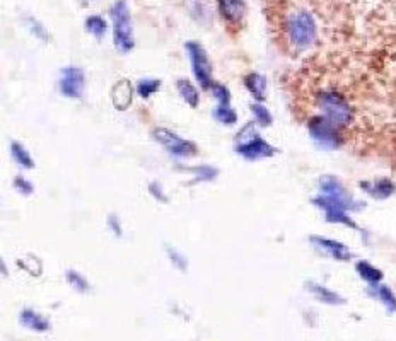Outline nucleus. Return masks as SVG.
<instances>
[{"mask_svg": "<svg viewBox=\"0 0 396 341\" xmlns=\"http://www.w3.org/2000/svg\"><path fill=\"white\" fill-rule=\"evenodd\" d=\"M244 85H246L248 91L251 92L253 97H256L258 101H265V92H267V79L263 75L256 74H248L244 77Z\"/></svg>", "mask_w": 396, "mask_h": 341, "instance_id": "obj_15", "label": "nucleus"}, {"mask_svg": "<svg viewBox=\"0 0 396 341\" xmlns=\"http://www.w3.org/2000/svg\"><path fill=\"white\" fill-rule=\"evenodd\" d=\"M14 188L18 190V192L24 193V194H31L32 193V185L30 181L24 180V178H16Z\"/></svg>", "mask_w": 396, "mask_h": 341, "instance_id": "obj_30", "label": "nucleus"}, {"mask_svg": "<svg viewBox=\"0 0 396 341\" xmlns=\"http://www.w3.org/2000/svg\"><path fill=\"white\" fill-rule=\"evenodd\" d=\"M132 97H133V87L130 80H118V82L113 85L112 89V101L113 106L120 111H125L128 109L130 104H132Z\"/></svg>", "mask_w": 396, "mask_h": 341, "instance_id": "obj_11", "label": "nucleus"}, {"mask_svg": "<svg viewBox=\"0 0 396 341\" xmlns=\"http://www.w3.org/2000/svg\"><path fill=\"white\" fill-rule=\"evenodd\" d=\"M355 268H357V273L361 275V278L366 280V282L371 283V285H376V283L381 282L383 273L378 270V268L369 265V263L361 261V263H357V266Z\"/></svg>", "mask_w": 396, "mask_h": 341, "instance_id": "obj_19", "label": "nucleus"}, {"mask_svg": "<svg viewBox=\"0 0 396 341\" xmlns=\"http://www.w3.org/2000/svg\"><path fill=\"white\" fill-rule=\"evenodd\" d=\"M11 154H12V159L18 162L19 166H23L24 169H32L35 162H32L30 152H28L26 147L18 142H12L11 144Z\"/></svg>", "mask_w": 396, "mask_h": 341, "instance_id": "obj_18", "label": "nucleus"}, {"mask_svg": "<svg viewBox=\"0 0 396 341\" xmlns=\"http://www.w3.org/2000/svg\"><path fill=\"white\" fill-rule=\"evenodd\" d=\"M150 193L154 194V197L157 198V200H161V202H166V197L164 194H162V190L159 188V186L156 185V182H154V185H150Z\"/></svg>", "mask_w": 396, "mask_h": 341, "instance_id": "obj_31", "label": "nucleus"}, {"mask_svg": "<svg viewBox=\"0 0 396 341\" xmlns=\"http://www.w3.org/2000/svg\"><path fill=\"white\" fill-rule=\"evenodd\" d=\"M318 106L323 111V116L328 118L338 128L347 127L352 121L354 113L349 101L344 96L333 91H325L318 96Z\"/></svg>", "mask_w": 396, "mask_h": 341, "instance_id": "obj_3", "label": "nucleus"}, {"mask_svg": "<svg viewBox=\"0 0 396 341\" xmlns=\"http://www.w3.org/2000/svg\"><path fill=\"white\" fill-rule=\"evenodd\" d=\"M109 16L113 19V42L116 50L128 54L133 48V30L126 0H116L109 9Z\"/></svg>", "mask_w": 396, "mask_h": 341, "instance_id": "obj_1", "label": "nucleus"}, {"mask_svg": "<svg viewBox=\"0 0 396 341\" xmlns=\"http://www.w3.org/2000/svg\"><path fill=\"white\" fill-rule=\"evenodd\" d=\"M374 295L379 300H381L383 304H385L388 311H390V312L396 311V297H395L393 292H391L390 287L378 285V283H376V285H374Z\"/></svg>", "mask_w": 396, "mask_h": 341, "instance_id": "obj_20", "label": "nucleus"}, {"mask_svg": "<svg viewBox=\"0 0 396 341\" xmlns=\"http://www.w3.org/2000/svg\"><path fill=\"white\" fill-rule=\"evenodd\" d=\"M85 30L96 38H103L106 32V21L101 16H91V18L85 19Z\"/></svg>", "mask_w": 396, "mask_h": 341, "instance_id": "obj_22", "label": "nucleus"}, {"mask_svg": "<svg viewBox=\"0 0 396 341\" xmlns=\"http://www.w3.org/2000/svg\"><path fill=\"white\" fill-rule=\"evenodd\" d=\"M219 9L227 21L238 23L246 12V4L244 0H219Z\"/></svg>", "mask_w": 396, "mask_h": 341, "instance_id": "obj_13", "label": "nucleus"}, {"mask_svg": "<svg viewBox=\"0 0 396 341\" xmlns=\"http://www.w3.org/2000/svg\"><path fill=\"white\" fill-rule=\"evenodd\" d=\"M19 321H21L23 326L30 328V330H32V331L44 333V331L50 330V321L31 309H24L21 312V316H19Z\"/></svg>", "mask_w": 396, "mask_h": 341, "instance_id": "obj_14", "label": "nucleus"}, {"mask_svg": "<svg viewBox=\"0 0 396 341\" xmlns=\"http://www.w3.org/2000/svg\"><path fill=\"white\" fill-rule=\"evenodd\" d=\"M152 135H154V140H156L157 144H161L162 147H164L167 152L171 154V156L191 157L197 154V147H195V144H191L190 140L181 139V137H178L176 133H173L171 130L156 128L152 132Z\"/></svg>", "mask_w": 396, "mask_h": 341, "instance_id": "obj_8", "label": "nucleus"}, {"mask_svg": "<svg viewBox=\"0 0 396 341\" xmlns=\"http://www.w3.org/2000/svg\"><path fill=\"white\" fill-rule=\"evenodd\" d=\"M166 251H167V254H169L171 261H173L174 265L179 268V270H186V259L183 258V256L178 253V251L171 249V247H166Z\"/></svg>", "mask_w": 396, "mask_h": 341, "instance_id": "obj_29", "label": "nucleus"}, {"mask_svg": "<svg viewBox=\"0 0 396 341\" xmlns=\"http://www.w3.org/2000/svg\"><path fill=\"white\" fill-rule=\"evenodd\" d=\"M26 24H28V27H30V31L32 32V35L36 36V38L42 39V42H47V39H48V32L42 26V23L36 21V19H32V18H28L26 19Z\"/></svg>", "mask_w": 396, "mask_h": 341, "instance_id": "obj_28", "label": "nucleus"}, {"mask_svg": "<svg viewBox=\"0 0 396 341\" xmlns=\"http://www.w3.org/2000/svg\"><path fill=\"white\" fill-rule=\"evenodd\" d=\"M287 35L289 42H291L297 50H304V48L311 46L316 42V23H314L313 16L308 11H296L289 18L287 21Z\"/></svg>", "mask_w": 396, "mask_h": 341, "instance_id": "obj_2", "label": "nucleus"}, {"mask_svg": "<svg viewBox=\"0 0 396 341\" xmlns=\"http://www.w3.org/2000/svg\"><path fill=\"white\" fill-rule=\"evenodd\" d=\"M253 115H255V120L258 121L261 127H267V125L272 123V115L268 113V109L263 106V104H253L251 106Z\"/></svg>", "mask_w": 396, "mask_h": 341, "instance_id": "obj_25", "label": "nucleus"}, {"mask_svg": "<svg viewBox=\"0 0 396 341\" xmlns=\"http://www.w3.org/2000/svg\"><path fill=\"white\" fill-rule=\"evenodd\" d=\"M84 72L79 67H65L60 74L59 89L64 96L79 97L84 91Z\"/></svg>", "mask_w": 396, "mask_h": 341, "instance_id": "obj_9", "label": "nucleus"}, {"mask_svg": "<svg viewBox=\"0 0 396 341\" xmlns=\"http://www.w3.org/2000/svg\"><path fill=\"white\" fill-rule=\"evenodd\" d=\"M311 139L323 149H337L340 145V133L337 125H333L328 118L314 116L308 125Z\"/></svg>", "mask_w": 396, "mask_h": 341, "instance_id": "obj_6", "label": "nucleus"}, {"mask_svg": "<svg viewBox=\"0 0 396 341\" xmlns=\"http://www.w3.org/2000/svg\"><path fill=\"white\" fill-rule=\"evenodd\" d=\"M190 170L195 174V178H197L195 181H212L217 176V169H214L212 166H200V168H193Z\"/></svg>", "mask_w": 396, "mask_h": 341, "instance_id": "obj_26", "label": "nucleus"}, {"mask_svg": "<svg viewBox=\"0 0 396 341\" xmlns=\"http://www.w3.org/2000/svg\"><path fill=\"white\" fill-rule=\"evenodd\" d=\"M313 202L314 205L323 210L328 222H332V224H344L352 227V229H357L355 222L350 221L349 215H347V210L354 209V202L349 194H345V197H330V194L321 193Z\"/></svg>", "mask_w": 396, "mask_h": 341, "instance_id": "obj_5", "label": "nucleus"}, {"mask_svg": "<svg viewBox=\"0 0 396 341\" xmlns=\"http://www.w3.org/2000/svg\"><path fill=\"white\" fill-rule=\"evenodd\" d=\"M176 87H178V92H179V96L183 97V99L186 101V104H190L191 108H197L198 106V91L197 89L193 87L188 80L185 79H179L178 80V84H176Z\"/></svg>", "mask_w": 396, "mask_h": 341, "instance_id": "obj_17", "label": "nucleus"}, {"mask_svg": "<svg viewBox=\"0 0 396 341\" xmlns=\"http://www.w3.org/2000/svg\"><path fill=\"white\" fill-rule=\"evenodd\" d=\"M214 118L222 125H234L238 121V115L229 104H217V108L214 109Z\"/></svg>", "mask_w": 396, "mask_h": 341, "instance_id": "obj_21", "label": "nucleus"}, {"mask_svg": "<svg viewBox=\"0 0 396 341\" xmlns=\"http://www.w3.org/2000/svg\"><path fill=\"white\" fill-rule=\"evenodd\" d=\"M186 51H188V56H190L195 79L198 80L203 89L212 87V65H210L209 55H207V51L203 50L202 44L195 42H188Z\"/></svg>", "mask_w": 396, "mask_h": 341, "instance_id": "obj_7", "label": "nucleus"}, {"mask_svg": "<svg viewBox=\"0 0 396 341\" xmlns=\"http://www.w3.org/2000/svg\"><path fill=\"white\" fill-rule=\"evenodd\" d=\"M308 288L313 292L314 295H316L318 300H321V302H325V304H332V306H337V304H344L345 302V300L342 299L338 294H335L333 290H330V288H326V287L318 285V283H308Z\"/></svg>", "mask_w": 396, "mask_h": 341, "instance_id": "obj_16", "label": "nucleus"}, {"mask_svg": "<svg viewBox=\"0 0 396 341\" xmlns=\"http://www.w3.org/2000/svg\"><path fill=\"white\" fill-rule=\"evenodd\" d=\"M159 87H161V80L144 79V80H140V82H138L137 92H138V96H142V97H150L154 94V92L157 91Z\"/></svg>", "mask_w": 396, "mask_h": 341, "instance_id": "obj_23", "label": "nucleus"}, {"mask_svg": "<svg viewBox=\"0 0 396 341\" xmlns=\"http://www.w3.org/2000/svg\"><path fill=\"white\" fill-rule=\"evenodd\" d=\"M311 242H314L318 247H321V249L326 251V253L332 256V258L338 259V261H349V259L352 258V253L349 251V247H347L345 244H342V242L333 241V239L313 235Z\"/></svg>", "mask_w": 396, "mask_h": 341, "instance_id": "obj_10", "label": "nucleus"}, {"mask_svg": "<svg viewBox=\"0 0 396 341\" xmlns=\"http://www.w3.org/2000/svg\"><path fill=\"white\" fill-rule=\"evenodd\" d=\"M212 94H214L219 104H229L231 94H229V89H227L226 85L212 84Z\"/></svg>", "mask_w": 396, "mask_h": 341, "instance_id": "obj_27", "label": "nucleus"}, {"mask_svg": "<svg viewBox=\"0 0 396 341\" xmlns=\"http://www.w3.org/2000/svg\"><path fill=\"white\" fill-rule=\"evenodd\" d=\"M236 152L248 161H258L265 159V157H272L275 154V149L261 139L255 132L253 125H246L241 130L238 140H236Z\"/></svg>", "mask_w": 396, "mask_h": 341, "instance_id": "obj_4", "label": "nucleus"}, {"mask_svg": "<svg viewBox=\"0 0 396 341\" xmlns=\"http://www.w3.org/2000/svg\"><path fill=\"white\" fill-rule=\"evenodd\" d=\"M67 282L79 292H88L89 290L88 280H85L83 275L77 273V271H73V270L67 271Z\"/></svg>", "mask_w": 396, "mask_h": 341, "instance_id": "obj_24", "label": "nucleus"}, {"mask_svg": "<svg viewBox=\"0 0 396 341\" xmlns=\"http://www.w3.org/2000/svg\"><path fill=\"white\" fill-rule=\"evenodd\" d=\"M361 188L366 190V193H369L376 200H385L395 193V185L390 180L361 182Z\"/></svg>", "mask_w": 396, "mask_h": 341, "instance_id": "obj_12", "label": "nucleus"}]
</instances>
